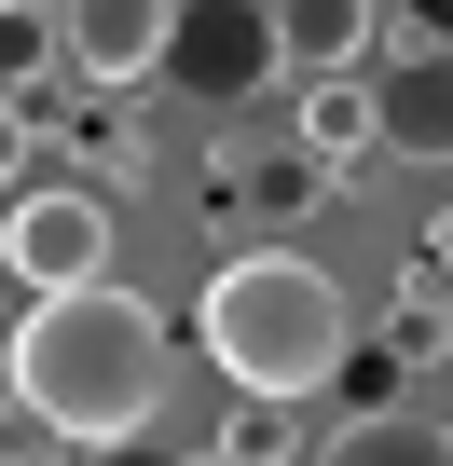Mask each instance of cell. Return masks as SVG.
<instances>
[{
	"instance_id": "6da1fadb",
	"label": "cell",
	"mask_w": 453,
	"mask_h": 466,
	"mask_svg": "<svg viewBox=\"0 0 453 466\" xmlns=\"http://www.w3.org/2000/svg\"><path fill=\"white\" fill-rule=\"evenodd\" d=\"M0 384H15V411L56 452H124V439H151V411L179 384V329L124 275L42 289V302H15V329H0Z\"/></svg>"
},
{
	"instance_id": "7a4b0ae2",
	"label": "cell",
	"mask_w": 453,
	"mask_h": 466,
	"mask_svg": "<svg viewBox=\"0 0 453 466\" xmlns=\"http://www.w3.org/2000/svg\"><path fill=\"white\" fill-rule=\"evenodd\" d=\"M192 343H206V370L234 384V398L303 411V398L344 384V357H357V302H344L330 261H303V248H234V261H206Z\"/></svg>"
},
{
	"instance_id": "3957f363",
	"label": "cell",
	"mask_w": 453,
	"mask_h": 466,
	"mask_svg": "<svg viewBox=\"0 0 453 466\" xmlns=\"http://www.w3.org/2000/svg\"><path fill=\"white\" fill-rule=\"evenodd\" d=\"M110 275V206L83 178H28V192H0V289H97Z\"/></svg>"
},
{
	"instance_id": "277c9868",
	"label": "cell",
	"mask_w": 453,
	"mask_h": 466,
	"mask_svg": "<svg viewBox=\"0 0 453 466\" xmlns=\"http://www.w3.org/2000/svg\"><path fill=\"white\" fill-rule=\"evenodd\" d=\"M165 83H192L206 110H234L275 83V28H262V0H179V28H165Z\"/></svg>"
},
{
	"instance_id": "5b68a950",
	"label": "cell",
	"mask_w": 453,
	"mask_h": 466,
	"mask_svg": "<svg viewBox=\"0 0 453 466\" xmlns=\"http://www.w3.org/2000/svg\"><path fill=\"white\" fill-rule=\"evenodd\" d=\"M165 28H179V0H56V56L124 96V83H165Z\"/></svg>"
},
{
	"instance_id": "8992f818",
	"label": "cell",
	"mask_w": 453,
	"mask_h": 466,
	"mask_svg": "<svg viewBox=\"0 0 453 466\" xmlns=\"http://www.w3.org/2000/svg\"><path fill=\"white\" fill-rule=\"evenodd\" d=\"M262 28H275V69L344 83V69L385 56V0H262Z\"/></svg>"
},
{
	"instance_id": "52a82bcc",
	"label": "cell",
	"mask_w": 453,
	"mask_h": 466,
	"mask_svg": "<svg viewBox=\"0 0 453 466\" xmlns=\"http://www.w3.org/2000/svg\"><path fill=\"white\" fill-rule=\"evenodd\" d=\"M303 165H316L330 192L385 165V151H371V69H344V83H303Z\"/></svg>"
},
{
	"instance_id": "ba28073f",
	"label": "cell",
	"mask_w": 453,
	"mask_h": 466,
	"mask_svg": "<svg viewBox=\"0 0 453 466\" xmlns=\"http://www.w3.org/2000/svg\"><path fill=\"white\" fill-rule=\"evenodd\" d=\"M371 151L439 165L453 151V69H371Z\"/></svg>"
},
{
	"instance_id": "9c48e42d",
	"label": "cell",
	"mask_w": 453,
	"mask_h": 466,
	"mask_svg": "<svg viewBox=\"0 0 453 466\" xmlns=\"http://www.w3.org/2000/svg\"><path fill=\"white\" fill-rule=\"evenodd\" d=\"M303 466H453V425L439 411H344Z\"/></svg>"
},
{
	"instance_id": "30bf717a",
	"label": "cell",
	"mask_w": 453,
	"mask_h": 466,
	"mask_svg": "<svg viewBox=\"0 0 453 466\" xmlns=\"http://www.w3.org/2000/svg\"><path fill=\"white\" fill-rule=\"evenodd\" d=\"M83 165H97V178H83V192H97V206H110V192H138V178H151V137H138V124H110V110H97V124H83Z\"/></svg>"
},
{
	"instance_id": "8fae6325",
	"label": "cell",
	"mask_w": 453,
	"mask_h": 466,
	"mask_svg": "<svg viewBox=\"0 0 453 466\" xmlns=\"http://www.w3.org/2000/svg\"><path fill=\"white\" fill-rule=\"evenodd\" d=\"M28 165H42V151H28V110L0 96V192H28Z\"/></svg>"
},
{
	"instance_id": "7c38bea8",
	"label": "cell",
	"mask_w": 453,
	"mask_h": 466,
	"mask_svg": "<svg viewBox=\"0 0 453 466\" xmlns=\"http://www.w3.org/2000/svg\"><path fill=\"white\" fill-rule=\"evenodd\" d=\"M0 15H56V0H0Z\"/></svg>"
},
{
	"instance_id": "4fadbf2b",
	"label": "cell",
	"mask_w": 453,
	"mask_h": 466,
	"mask_svg": "<svg viewBox=\"0 0 453 466\" xmlns=\"http://www.w3.org/2000/svg\"><path fill=\"white\" fill-rule=\"evenodd\" d=\"M110 466H151V452H138V439H124V452H110Z\"/></svg>"
},
{
	"instance_id": "5bb4252c",
	"label": "cell",
	"mask_w": 453,
	"mask_h": 466,
	"mask_svg": "<svg viewBox=\"0 0 453 466\" xmlns=\"http://www.w3.org/2000/svg\"><path fill=\"white\" fill-rule=\"evenodd\" d=\"M0 329H15V289H0Z\"/></svg>"
}]
</instances>
